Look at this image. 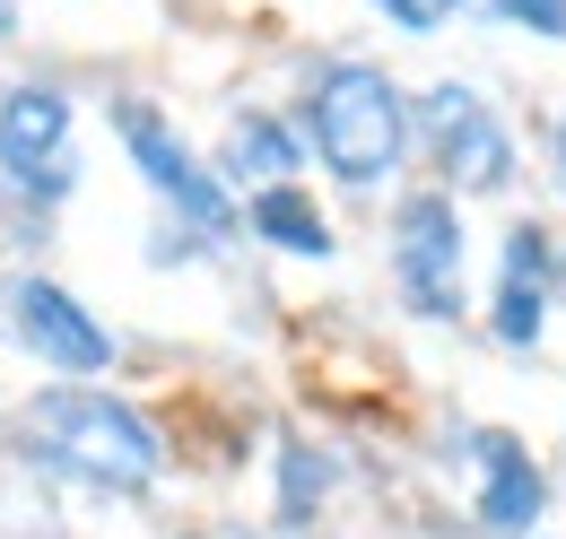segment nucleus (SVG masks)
Returning <instances> with one entry per match:
<instances>
[{"instance_id":"f257e3e1","label":"nucleus","mask_w":566,"mask_h":539,"mask_svg":"<svg viewBox=\"0 0 566 539\" xmlns=\"http://www.w3.org/2000/svg\"><path fill=\"white\" fill-rule=\"evenodd\" d=\"M18 435H27V462H35V471L78 478V487H96V496H148L157 471H166L157 426H148L132 401L87 392V383L35 392L27 418H18Z\"/></svg>"},{"instance_id":"f03ea898","label":"nucleus","mask_w":566,"mask_h":539,"mask_svg":"<svg viewBox=\"0 0 566 539\" xmlns=\"http://www.w3.org/2000/svg\"><path fill=\"white\" fill-rule=\"evenodd\" d=\"M305 131L323 148V166L340 183H384L401 166V139H410V105L401 87L375 62H323L305 87Z\"/></svg>"},{"instance_id":"7ed1b4c3","label":"nucleus","mask_w":566,"mask_h":539,"mask_svg":"<svg viewBox=\"0 0 566 539\" xmlns=\"http://www.w3.org/2000/svg\"><path fill=\"white\" fill-rule=\"evenodd\" d=\"M462 262H471V235H462L453 192H410L392 209V278L427 323L462 314Z\"/></svg>"},{"instance_id":"20e7f679","label":"nucleus","mask_w":566,"mask_h":539,"mask_svg":"<svg viewBox=\"0 0 566 539\" xmlns=\"http://www.w3.org/2000/svg\"><path fill=\"white\" fill-rule=\"evenodd\" d=\"M0 175L18 192H44L62 201L78 183V157H71V96L44 87V78H18L0 87Z\"/></svg>"},{"instance_id":"39448f33","label":"nucleus","mask_w":566,"mask_h":539,"mask_svg":"<svg viewBox=\"0 0 566 539\" xmlns=\"http://www.w3.org/2000/svg\"><path fill=\"white\" fill-rule=\"evenodd\" d=\"M427 148H436V166H444V183H453L462 201L514 183V139H505V123L489 114V96L462 87V78L427 87Z\"/></svg>"},{"instance_id":"423d86ee","label":"nucleus","mask_w":566,"mask_h":539,"mask_svg":"<svg viewBox=\"0 0 566 539\" xmlns=\"http://www.w3.org/2000/svg\"><path fill=\"white\" fill-rule=\"evenodd\" d=\"M114 131H123V148H132V166L148 175V192H157V201H175L201 235H227V226H235L227 183H218L210 166L175 139V123H166L157 105H114Z\"/></svg>"},{"instance_id":"0eeeda50","label":"nucleus","mask_w":566,"mask_h":539,"mask_svg":"<svg viewBox=\"0 0 566 539\" xmlns=\"http://www.w3.org/2000/svg\"><path fill=\"white\" fill-rule=\"evenodd\" d=\"M9 331L44 357V374H96V366H114V331L78 305L71 287H53V278H18L9 287Z\"/></svg>"},{"instance_id":"6e6552de","label":"nucleus","mask_w":566,"mask_h":539,"mask_svg":"<svg viewBox=\"0 0 566 539\" xmlns=\"http://www.w3.org/2000/svg\"><path fill=\"white\" fill-rule=\"evenodd\" d=\"M471 462H480V522H489V531H532L541 505H549L541 462H532L505 426H480V435H471Z\"/></svg>"},{"instance_id":"1a4fd4ad","label":"nucleus","mask_w":566,"mask_h":539,"mask_svg":"<svg viewBox=\"0 0 566 539\" xmlns=\"http://www.w3.org/2000/svg\"><path fill=\"white\" fill-rule=\"evenodd\" d=\"M489 331L505 348H532V339L549 331V226H514L505 235V278H496Z\"/></svg>"},{"instance_id":"9d476101","label":"nucleus","mask_w":566,"mask_h":539,"mask_svg":"<svg viewBox=\"0 0 566 539\" xmlns=\"http://www.w3.org/2000/svg\"><path fill=\"white\" fill-rule=\"evenodd\" d=\"M296 131H287L280 114H235L227 123V148H218V175L227 183H244V192H280V183H296Z\"/></svg>"},{"instance_id":"9b49d317","label":"nucleus","mask_w":566,"mask_h":539,"mask_svg":"<svg viewBox=\"0 0 566 539\" xmlns=\"http://www.w3.org/2000/svg\"><path fill=\"white\" fill-rule=\"evenodd\" d=\"M253 235H271L280 253H305V262H332V226H323V209L305 201L296 183L253 192Z\"/></svg>"},{"instance_id":"f8f14e48","label":"nucleus","mask_w":566,"mask_h":539,"mask_svg":"<svg viewBox=\"0 0 566 539\" xmlns=\"http://www.w3.org/2000/svg\"><path fill=\"white\" fill-rule=\"evenodd\" d=\"M505 27H523V35H549V44H566V0H489Z\"/></svg>"},{"instance_id":"ddd939ff","label":"nucleus","mask_w":566,"mask_h":539,"mask_svg":"<svg viewBox=\"0 0 566 539\" xmlns=\"http://www.w3.org/2000/svg\"><path fill=\"white\" fill-rule=\"evenodd\" d=\"M375 9H384L392 27H410V35H436V27H444L462 0H375Z\"/></svg>"},{"instance_id":"4468645a","label":"nucleus","mask_w":566,"mask_h":539,"mask_svg":"<svg viewBox=\"0 0 566 539\" xmlns=\"http://www.w3.org/2000/svg\"><path fill=\"white\" fill-rule=\"evenodd\" d=\"M9 27H18V0H0V35H9Z\"/></svg>"},{"instance_id":"2eb2a0df","label":"nucleus","mask_w":566,"mask_h":539,"mask_svg":"<svg viewBox=\"0 0 566 539\" xmlns=\"http://www.w3.org/2000/svg\"><path fill=\"white\" fill-rule=\"evenodd\" d=\"M558 157H566V131H558Z\"/></svg>"}]
</instances>
